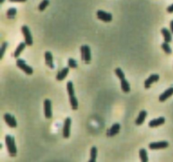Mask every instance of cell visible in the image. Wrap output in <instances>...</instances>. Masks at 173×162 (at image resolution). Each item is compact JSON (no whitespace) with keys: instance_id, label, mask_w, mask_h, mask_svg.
Segmentation results:
<instances>
[{"instance_id":"1","label":"cell","mask_w":173,"mask_h":162,"mask_svg":"<svg viewBox=\"0 0 173 162\" xmlns=\"http://www.w3.org/2000/svg\"><path fill=\"white\" fill-rule=\"evenodd\" d=\"M5 144H6V147H7L8 151L10 156L12 157L16 156L17 149H16V145H15V138L12 137L11 135H6L5 136Z\"/></svg>"},{"instance_id":"2","label":"cell","mask_w":173,"mask_h":162,"mask_svg":"<svg viewBox=\"0 0 173 162\" xmlns=\"http://www.w3.org/2000/svg\"><path fill=\"white\" fill-rule=\"evenodd\" d=\"M80 52H81V59L85 61L86 64L90 63L91 60V52H90V47L88 45L81 46Z\"/></svg>"},{"instance_id":"3","label":"cell","mask_w":173,"mask_h":162,"mask_svg":"<svg viewBox=\"0 0 173 162\" xmlns=\"http://www.w3.org/2000/svg\"><path fill=\"white\" fill-rule=\"evenodd\" d=\"M16 65H17V67H18L19 69L23 70V71H24L26 74H28V75L32 74L33 72H34L32 68H31V66H29V65L26 64L25 60H23L21 58H17V60H16Z\"/></svg>"},{"instance_id":"4","label":"cell","mask_w":173,"mask_h":162,"mask_svg":"<svg viewBox=\"0 0 173 162\" xmlns=\"http://www.w3.org/2000/svg\"><path fill=\"white\" fill-rule=\"evenodd\" d=\"M21 31L25 37V42L27 46H32L33 45V37L29 27L27 25H23L21 27Z\"/></svg>"},{"instance_id":"5","label":"cell","mask_w":173,"mask_h":162,"mask_svg":"<svg viewBox=\"0 0 173 162\" xmlns=\"http://www.w3.org/2000/svg\"><path fill=\"white\" fill-rule=\"evenodd\" d=\"M169 146V143L167 141H159V142H153L149 144V148L154 150V149H166Z\"/></svg>"},{"instance_id":"6","label":"cell","mask_w":173,"mask_h":162,"mask_svg":"<svg viewBox=\"0 0 173 162\" xmlns=\"http://www.w3.org/2000/svg\"><path fill=\"white\" fill-rule=\"evenodd\" d=\"M44 113L45 117L47 119H51L52 117V101L49 99H46L44 101Z\"/></svg>"},{"instance_id":"7","label":"cell","mask_w":173,"mask_h":162,"mask_svg":"<svg viewBox=\"0 0 173 162\" xmlns=\"http://www.w3.org/2000/svg\"><path fill=\"white\" fill-rule=\"evenodd\" d=\"M71 122L72 120L70 117H67L65 119L63 128V136L65 139H69L70 136V127H71Z\"/></svg>"},{"instance_id":"8","label":"cell","mask_w":173,"mask_h":162,"mask_svg":"<svg viewBox=\"0 0 173 162\" xmlns=\"http://www.w3.org/2000/svg\"><path fill=\"white\" fill-rule=\"evenodd\" d=\"M96 15L99 20H101L104 22H111L112 20V15L110 13H107L106 11L103 10H98L96 12Z\"/></svg>"},{"instance_id":"9","label":"cell","mask_w":173,"mask_h":162,"mask_svg":"<svg viewBox=\"0 0 173 162\" xmlns=\"http://www.w3.org/2000/svg\"><path fill=\"white\" fill-rule=\"evenodd\" d=\"M4 118L5 123H7L9 127H10L12 128H15L17 127V122H16V119L14 116L10 115L9 113H5L4 115Z\"/></svg>"},{"instance_id":"10","label":"cell","mask_w":173,"mask_h":162,"mask_svg":"<svg viewBox=\"0 0 173 162\" xmlns=\"http://www.w3.org/2000/svg\"><path fill=\"white\" fill-rule=\"evenodd\" d=\"M159 79H160V75L157 74H151V75L149 77L148 79H145V81H144V88H145V89H150L152 84L157 82Z\"/></svg>"},{"instance_id":"11","label":"cell","mask_w":173,"mask_h":162,"mask_svg":"<svg viewBox=\"0 0 173 162\" xmlns=\"http://www.w3.org/2000/svg\"><path fill=\"white\" fill-rule=\"evenodd\" d=\"M120 128H121V126H120L119 123H114V124L111 127V128L107 130V133H106L107 136H108V137H113V136L117 135V134L120 132Z\"/></svg>"},{"instance_id":"12","label":"cell","mask_w":173,"mask_h":162,"mask_svg":"<svg viewBox=\"0 0 173 162\" xmlns=\"http://www.w3.org/2000/svg\"><path fill=\"white\" fill-rule=\"evenodd\" d=\"M45 61H46V65L49 67L50 69L54 68V63H53V57L52 54L49 51H47L45 52Z\"/></svg>"},{"instance_id":"13","label":"cell","mask_w":173,"mask_h":162,"mask_svg":"<svg viewBox=\"0 0 173 162\" xmlns=\"http://www.w3.org/2000/svg\"><path fill=\"white\" fill-rule=\"evenodd\" d=\"M173 95V87H170L169 89H167L166 90H165L160 96H159V101H161V102H164L166 101L167 99L169 97H171Z\"/></svg>"},{"instance_id":"14","label":"cell","mask_w":173,"mask_h":162,"mask_svg":"<svg viewBox=\"0 0 173 162\" xmlns=\"http://www.w3.org/2000/svg\"><path fill=\"white\" fill-rule=\"evenodd\" d=\"M166 122V119L163 117H158V118H155L151 120L150 123H149V127L150 128H156V127L160 126V125H163Z\"/></svg>"},{"instance_id":"15","label":"cell","mask_w":173,"mask_h":162,"mask_svg":"<svg viewBox=\"0 0 173 162\" xmlns=\"http://www.w3.org/2000/svg\"><path fill=\"white\" fill-rule=\"evenodd\" d=\"M148 115V113L146 111H144V110H142L140 112H139V117H138L136 120H135V124L138 125V126H139V125H142L143 123H144V120L146 118V117Z\"/></svg>"},{"instance_id":"16","label":"cell","mask_w":173,"mask_h":162,"mask_svg":"<svg viewBox=\"0 0 173 162\" xmlns=\"http://www.w3.org/2000/svg\"><path fill=\"white\" fill-rule=\"evenodd\" d=\"M69 68H64V69H63L61 71H59L58 73V74L56 76V79L58 81H62V80H63V79L67 77V75L69 74Z\"/></svg>"},{"instance_id":"17","label":"cell","mask_w":173,"mask_h":162,"mask_svg":"<svg viewBox=\"0 0 173 162\" xmlns=\"http://www.w3.org/2000/svg\"><path fill=\"white\" fill-rule=\"evenodd\" d=\"M161 34H162L163 37H164V41L166 42H168L170 43L172 40V37H171V32L169 30L166 29V28H162L161 29Z\"/></svg>"},{"instance_id":"18","label":"cell","mask_w":173,"mask_h":162,"mask_svg":"<svg viewBox=\"0 0 173 162\" xmlns=\"http://www.w3.org/2000/svg\"><path fill=\"white\" fill-rule=\"evenodd\" d=\"M25 46H26V43H25V42H20V43L18 45V47L16 48V50L15 51V52L13 54V56H14L15 58H18L19 57H20V53L23 52V50L25 49Z\"/></svg>"},{"instance_id":"19","label":"cell","mask_w":173,"mask_h":162,"mask_svg":"<svg viewBox=\"0 0 173 162\" xmlns=\"http://www.w3.org/2000/svg\"><path fill=\"white\" fill-rule=\"evenodd\" d=\"M121 88H122V90H123L124 93L130 92V90H131L130 85L126 79H121Z\"/></svg>"},{"instance_id":"20","label":"cell","mask_w":173,"mask_h":162,"mask_svg":"<svg viewBox=\"0 0 173 162\" xmlns=\"http://www.w3.org/2000/svg\"><path fill=\"white\" fill-rule=\"evenodd\" d=\"M96 157H97V148L93 146L90 149V159L89 160V162H96Z\"/></svg>"},{"instance_id":"21","label":"cell","mask_w":173,"mask_h":162,"mask_svg":"<svg viewBox=\"0 0 173 162\" xmlns=\"http://www.w3.org/2000/svg\"><path fill=\"white\" fill-rule=\"evenodd\" d=\"M139 157L142 162H147L149 160L148 154H147V150L145 149H140L139 150Z\"/></svg>"},{"instance_id":"22","label":"cell","mask_w":173,"mask_h":162,"mask_svg":"<svg viewBox=\"0 0 173 162\" xmlns=\"http://www.w3.org/2000/svg\"><path fill=\"white\" fill-rule=\"evenodd\" d=\"M69 101H70V104H71L73 110H77L78 106H79V103H78V100L75 97V95L69 96Z\"/></svg>"},{"instance_id":"23","label":"cell","mask_w":173,"mask_h":162,"mask_svg":"<svg viewBox=\"0 0 173 162\" xmlns=\"http://www.w3.org/2000/svg\"><path fill=\"white\" fill-rule=\"evenodd\" d=\"M67 91H68V94H69V96L74 95V85H73L72 81H68V83H67Z\"/></svg>"},{"instance_id":"24","label":"cell","mask_w":173,"mask_h":162,"mask_svg":"<svg viewBox=\"0 0 173 162\" xmlns=\"http://www.w3.org/2000/svg\"><path fill=\"white\" fill-rule=\"evenodd\" d=\"M16 14H17V9L15 8H10L7 11V17L9 19H14Z\"/></svg>"},{"instance_id":"25","label":"cell","mask_w":173,"mask_h":162,"mask_svg":"<svg viewBox=\"0 0 173 162\" xmlns=\"http://www.w3.org/2000/svg\"><path fill=\"white\" fill-rule=\"evenodd\" d=\"M161 48L163 49V51L166 52V54H171V47H170V45L168 42H164V43L161 44Z\"/></svg>"},{"instance_id":"26","label":"cell","mask_w":173,"mask_h":162,"mask_svg":"<svg viewBox=\"0 0 173 162\" xmlns=\"http://www.w3.org/2000/svg\"><path fill=\"white\" fill-rule=\"evenodd\" d=\"M49 3H50V1L49 0H43L41 4H39V6H38V9L40 11H44L46 9V8L49 5Z\"/></svg>"},{"instance_id":"27","label":"cell","mask_w":173,"mask_h":162,"mask_svg":"<svg viewBox=\"0 0 173 162\" xmlns=\"http://www.w3.org/2000/svg\"><path fill=\"white\" fill-rule=\"evenodd\" d=\"M68 65H69V68H72V69H77L78 68V63L74 58H69Z\"/></svg>"},{"instance_id":"28","label":"cell","mask_w":173,"mask_h":162,"mask_svg":"<svg viewBox=\"0 0 173 162\" xmlns=\"http://www.w3.org/2000/svg\"><path fill=\"white\" fill-rule=\"evenodd\" d=\"M115 74H117V76L120 79H125V74H124V73H123V71L121 69H119V68L116 69Z\"/></svg>"},{"instance_id":"29","label":"cell","mask_w":173,"mask_h":162,"mask_svg":"<svg viewBox=\"0 0 173 162\" xmlns=\"http://www.w3.org/2000/svg\"><path fill=\"white\" fill-rule=\"evenodd\" d=\"M7 47L8 42H4V43L2 44V47H1V55H0V58H1V59L4 58V52H5V50L7 49Z\"/></svg>"},{"instance_id":"30","label":"cell","mask_w":173,"mask_h":162,"mask_svg":"<svg viewBox=\"0 0 173 162\" xmlns=\"http://www.w3.org/2000/svg\"><path fill=\"white\" fill-rule=\"evenodd\" d=\"M166 10H167V12H168V13H170V14L173 13V4H171V5H170L169 7L166 9Z\"/></svg>"},{"instance_id":"31","label":"cell","mask_w":173,"mask_h":162,"mask_svg":"<svg viewBox=\"0 0 173 162\" xmlns=\"http://www.w3.org/2000/svg\"><path fill=\"white\" fill-rule=\"evenodd\" d=\"M11 3H25L26 0H9Z\"/></svg>"},{"instance_id":"32","label":"cell","mask_w":173,"mask_h":162,"mask_svg":"<svg viewBox=\"0 0 173 162\" xmlns=\"http://www.w3.org/2000/svg\"><path fill=\"white\" fill-rule=\"evenodd\" d=\"M170 29H171V32L173 34V20H171L170 23Z\"/></svg>"},{"instance_id":"33","label":"cell","mask_w":173,"mask_h":162,"mask_svg":"<svg viewBox=\"0 0 173 162\" xmlns=\"http://www.w3.org/2000/svg\"><path fill=\"white\" fill-rule=\"evenodd\" d=\"M4 2V0H0V4H3Z\"/></svg>"}]
</instances>
